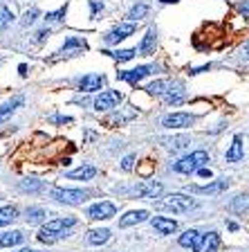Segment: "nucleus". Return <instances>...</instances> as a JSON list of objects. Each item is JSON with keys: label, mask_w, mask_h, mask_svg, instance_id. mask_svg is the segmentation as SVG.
<instances>
[{"label": "nucleus", "mask_w": 249, "mask_h": 252, "mask_svg": "<svg viewBox=\"0 0 249 252\" xmlns=\"http://www.w3.org/2000/svg\"><path fill=\"white\" fill-rule=\"evenodd\" d=\"M74 223H77V219H74V216L50 220V223H47V225H43L41 232H38V241H41V243H54L56 239H61V236L68 234V227H72Z\"/></svg>", "instance_id": "f257e3e1"}, {"label": "nucleus", "mask_w": 249, "mask_h": 252, "mask_svg": "<svg viewBox=\"0 0 249 252\" xmlns=\"http://www.w3.org/2000/svg\"><path fill=\"white\" fill-rule=\"evenodd\" d=\"M209 162V153L207 151H193L191 156H184L182 160L173 162V171L177 173H195Z\"/></svg>", "instance_id": "f03ea898"}, {"label": "nucleus", "mask_w": 249, "mask_h": 252, "mask_svg": "<svg viewBox=\"0 0 249 252\" xmlns=\"http://www.w3.org/2000/svg\"><path fill=\"white\" fill-rule=\"evenodd\" d=\"M160 207L177 212V214H184V212H191L193 207H195V200L189 198V196H184V194H171L166 200H162Z\"/></svg>", "instance_id": "7ed1b4c3"}, {"label": "nucleus", "mask_w": 249, "mask_h": 252, "mask_svg": "<svg viewBox=\"0 0 249 252\" xmlns=\"http://www.w3.org/2000/svg\"><path fill=\"white\" fill-rule=\"evenodd\" d=\"M52 198L65 205H81L88 200V191H81V189H52Z\"/></svg>", "instance_id": "20e7f679"}, {"label": "nucleus", "mask_w": 249, "mask_h": 252, "mask_svg": "<svg viewBox=\"0 0 249 252\" xmlns=\"http://www.w3.org/2000/svg\"><path fill=\"white\" fill-rule=\"evenodd\" d=\"M124 99V94L119 93V90H106V93H101L94 99V108L99 110V113H104V110H112L114 106H119V101Z\"/></svg>", "instance_id": "39448f33"}, {"label": "nucleus", "mask_w": 249, "mask_h": 252, "mask_svg": "<svg viewBox=\"0 0 249 252\" xmlns=\"http://www.w3.org/2000/svg\"><path fill=\"white\" fill-rule=\"evenodd\" d=\"M162 191H164V185L157 183V180H141V183L135 187V194L139 196V198H146V200H155Z\"/></svg>", "instance_id": "423d86ee"}, {"label": "nucleus", "mask_w": 249, "mask_h": 252, "mask_svg": "<svg viewBox=\"0 0 249 252\" xmlns=\"http://www.w3.org/2000/svg\"><path fill=\"white\" fill-rule=\"evenodd\" d=\"M151 72H155V65H139V68H135V70L117 72V77H119L121 81H128V84H137V81H141V79L148 77Z\"/></svg>", "instance_id": "0eeeda50"}, {"label": "nucleus", "mask_w": 249, "mask_h": 252, "mask_svg": "<svg viewBox=\"0 0 249 252\" xmlns=\"http://www.w3.org/2000/svg\"><path fill=\"white\" fill-rule=\"evenodd\" d=\"M114 205L112 203H108V200H104V203H97V205H92L88 210V216L92 220H108V219H112L114 216Z\"/></svg>", "instance_id": "6e6552de"}, {"label": "nucleus", "mask_w": 249, "mask_h": 252, "mask_svg": "<svg viewBox=\"0 0 249 252\" xmlns=\"http://www.w3.org/2000/svg\"><path fill=\"white\" fill-rule=\"evenodd\" d=\"M193 115H189V113H173V115H166L164 120H162V126H166V128H187V126L193 124Z\"/></svg>", "instance_id": "1a4fd4ad"}, {"label": "nucleus", "mask_w": 249, "mask_h": 252, "mask_svg": "<svg viewBox=\"0 0 249 252\" xmlns=\"http://www.w3.org/2000/svg\"><path fill=\"white\" fill-rule=\"evenodd\" d=\"M133 32H135V23H124V25L114 27L112 32H108L104 38H106V43H108V45H114V43H119V41H124V38H128Z\"/></svg>", "instance_id": "9d476101"}, {"label": "nucleus", "mask_w": 249, "mask_h": 252, "mask_svg": "<svg viewBox=\"0 0 249 252\" xmlns=\"http://www.w3.org/2000/svg\"><path fill=\"white\" fill-rule=\"evenodd\" d=\"M220 246V236L218 232H207V234L200 236V241H197V246L193 248L195 252H216Z\"/></svg>", "instance_id": "9b49d317"}, {"label": "nucleus", "mask_w": 249, "mask_h": 252, "mask_svg": "<svg viewBox=\"0 0 249 252\" xmlns=\"http://www.w3.org/2000/svg\"><path fill=\"white\" fill-rule=\"evenodd\" d=\"M106 86V77L104 74H85V77L79 81V88L83 93H94V90H101Z\"/></svg>", "instance_id": "f8f14e48"}, {"label": "nucleus", "mask_w": 249, "mask_h": 252, "mask_svg": "<svg viewBox=\"0 0 249 252\" xmlns=\"http://www.w3.org/2000/svg\"><path fill=\"white\" fill-rule=\"evenodd\" d=\"M148 212L146 210H135V212H128L126 216H121L119 219V227H130V225H137V223H144V220H148Z\"/></svg>", "instance_id": "ddd939ff"}, {"label": "nucleus", "mask_w": 249, "mask_h": 252, "mask_svg": "<svg viewBox=\"0 0 249 252\" xmlns=\"http://www.w3.org/2000/svg\"><path fill=\"white\" fill-rule=\"evenodd\" d=\"M153 227H155L160 234H173V232L177 230V223L173 219H166V216H155V219L151 220Z\"/></svg>", "instance_id": "4468645a"}, {"label": "nucleus", "mask_w": 249, "mask_h": 252, "mask_svg": "<svg viewBox=\"0 0 249 252\" xmlns=\"http://www.w3.org/2000/svg\"><path fill=\"white\" fill-rule=\"evenodd\" d=\"M164 101H166V104H173V106L182 104V101H184V86H182V84H173L171 88L164 93Z\"/></svg>", "instance_id": "2eb2a0df"}, {"label": "nucleus", "mask_w": 249, "mask_h": 252, "mask_svg": "<svg viewBox=\"0 0 249 252\" xmlns=\"http://www.w3.org/2000/svg\"><path fill=\"white\" fill-rule=\"evenodd\" d=\"M85 47H88V43L83 41V38H79V36H70L68 41L63 43L61 52H63V54H79V52H83Z\"/></svg>", "instance_id": "dca6fc26"}, {"label": "nucleus", "mask_w": 249, "mask_h": 252, "mask_svg": "<svg viewBox=\"0 0 249 252\" xmlns=\"http://www.w3.org/2000/svg\"><path fill=\"white\" fill-rule=\"evenodd\" d=\"M155 43H157L155 30H148V32H146V36H144V41H141V45H139V54H141V57H151V54L155 52Z\"/></svg>", "instance_id": "f3484780"}, {"label": "nucleus", "mask_w": 249, "mask_h": 252, "mask_svg": "<svg viewBox=\"0 0 249 252\" xmlns=\"http://www.w3.org/2000/svg\"><path fill=\"white\" fill-rule=\"evenodd\" d=\"M243 156H245L243 137L236 135L234 142H231V147H229V151H227V162H238V160H243Z\"/></svg>", "instance_id": "a211bd4d"}, {"label": "nucleus", "mask_w": 249, "mask_h": 252, "mask_svg": "<svg viewBox=\"0 0 249 252\" xmlns=\"http://www.w3.org/2000/svg\"><path fill=\"white\" fill-rule=\"evenodd\" d=\"M23 101H25V99H23L21 94H18V97H14V99L5 101V104L0 106V124H2V122H5L7 117H9L16 108H21V106H23Z\"/></svg>", "instance_id": "6ab92c4d"}, {"label": "nucleus", "mask_w": 249, "mask_h": 252, "mask_svg": "<svg viewBox=\"0 0 249 252\" xmlns=\"http://www.w3.org/2000/svg\"><path fill=\"white\" fill-rule=\"evenodd\" d=\"M94 176H97V169H94L92 164L79 167V169H74V171H70V173H68V178H70V180H90V178H94Z\"/></svg>", "instance_id": "aec40b11"}, {"label": "nucleus", "mask_w": 249, "mask_h": 252, "mask_svg": "<svg viewBox=\"0 0 249 252\" xmlns=\"http://www.w3.org/2000/svg\"><path fill=\"white\" fill-rule=\"evenodd\" d=\"M108 239H110V230H106V227L88 232V243H92V246H104V243H108Z\"/></svg>", "instance_id": "412c9836"}, {"label": "nucleus", "mask_w": 249, "mask_h": 252, "mask_svg": "<svg viewBox=\"0 0 249 252\" xmlns=\"http://www.w3.org/2000/svg\"><path fill=\"white\" fill-rule=\"evenodd\" d=\"M227 187H229L227 180H216V183H209L204 187H195V191H200V194H222Z\"/></svg>", "instance_id": "4be33fe9"}, {"label": "nucleus", "mask_w": 249, "mask_h": 252, "mask_svg": "<svg viewBox=\"0 0 249 252\" xmlns=\"http://www.w3.org/2000/svg\"><path fill=\"white\" fill-rule=\"evenodd\" d=\"M23 232H7V234H0V248H9V246H18V243H23Z\"/></svg>", "instance_id": "5701e85b"}, {"label": "nucleus", "mask_w": 249, "mask_h": 252, "mask_svg": "<svg viewBox=\"0 0 249 252\" xmlns=\"http://www.w3.org/2000/svg\"><path fill=\"white\" fill-rule=\"evenodd\" d=\"M247 207H249V194H238L236 198H231V203H229V210L236 212V214H243Z\"/></svg>", "instance_id": "b1692460"}, {"label": "nucleus", "mask_w": 249, "mask_h": 252, "mask_svg": "<svg viewBox=\"0 0 249 252\" xmlns=\"http://www.w3.org/2000/svg\"><path fill=\"white\" fill-rule=\"evenodd\" d=\"M200 236H202V234H200L197 230H187L184 234L180 236V246L182 248H195L197 241H200Z\"/></svg>", "instance_id": "393cba45"}, {"label": "nucleus", "mask_w": 249, "mask_h": 252, "mask_svg": "<svg viewBox=\"0 0 249 252\" xmlns=\"http://www.w3.org/2000/svg\"><path fill=\"white\" fill-rule=\"evenodd\" d=\"M16 216H18V210H16V207H11V205L2 207V210H0V227L9 225L11 220H16Z\"/></svg>", "instance_id": "a878e982"}, {"label": "nucleus", "mask_w": 249, "mask_h": 252, "mask_svg": "<svg viewBox=\"0 0 249 252\" xmlns=\"http://www.w3.org/2000/svg\"><path fill=\"white\" fill-rule=\"evenodd\" d=\"M43 219H45V210H41V207H29V210H27V223H29V225L43 223Z\"/></svg>", "instance_id": "bb28decb"}, {"label": "nucleus", "mask_w": 249, "mask_h": 252, "mask_svg": "<svg viewBox=\"0 0 249 252\" xmlns=\"http://www.w3.org/2000/svg\"><path fill=\"white\" fill-rule=\"evenodd\" d=\"M146 14H148V5H146V2H139V5H135L133 9L128 11V18L135 23V21H141Z\"/></svg>", "instance_id": "cd10ccee"}, {"label": "nucleus", "mask_w": 249, "mask_h": 252, "mask_svg": "<svg viewBox=\"0 0 249 252\" xmlns=\"http://www.w3.org/2000/svg\"><path fill=\"white\" fill-rule=\"evenodd\" d=\"M162 142H164V144H166L168 149H173V151H180V149H187V147H189V142H191V140L182 135V137H173V140H162Z\"/></svg>", "instance_id": "c85d7f7f"}, {"label": "nucleus", "mask_w": 249, "mask_h": 252, "mask_svg": "<svg viewBox=\"0 0 249 252\" xmlns=\"http://www.w3.org/2000/svg\"><path fill=\"white\" fill-rule=\"evenodd\" d=\"M101 54H110L117 61H130L137 54V50H117V52H101Z\"/></svg>", "instance_id": "c756f323"}, {"label": "nucleus", "mask_w": 249, "mask_h": 252, "mask_svg": "<svg viewBox=\"0 0 249 252\" xmlns=\"http://www.w3.org/2000/svg\"><path fill=\"white\" fill-rule=\"evenodd\" d=\"M164 88H166L164 81H153V84L146 86V93H148V94H164L166 93Z\"/></svg>", "instance_id": "7c9ffc66"}, {"label": "nucleus", "mask_w": 249, "mask_h": 252, "mask_svg": "<svg viewBox=\"0 0 249 252\" xmlns=\"http://www.w3.org/2000/svg\"><path fill=\"white\" fill-rule=\"evenodd\" d=\"M41 187H43L41 180H23V183H21L23 191H38Z\"/></svg>", "instance_id": "2f4dec72"}, {"label": "nucleus", "mask_w": 249, "mask_h": 252, "mask_svg": "<svg viewBox=\"0 0 249 252\" xmlns=\"http://www.w3.org/2000/svg\"><path fill=\"white\" fill-rule=\"evenodd\" d=\"M65 7H61V9H56V11H47L45 14V21H50V23H56V21H61L63 16H65Z\"/></svg>", "instance_id": "473e14b6"}, {"label": "nucleus", "mask_w": 249, "mask_h": 252, "mask_svg": "<svg viewBox=\"0 0 249 252\" xmlns=\"http://www.w3.org/2000/svg\"><path fill=\"white\" fill-rule=\"evenodd\" d=\"M11 18H14V16H11V11L7 9V7H0V30L9 25Z\"/></svg>", "instance_id": "72a5a7b5"}, {"label": "nucleus", "mask_w": 249, "mask_h": 252, "mask_svg": "<svg viewBox=\"0 0 249 252\" xmlns=\"http://www.w3.org/2000/svg\"><path fill=\"white\" fill-rule=\"evenodd\" d=\"M36 18H38V9L34 7V9H29V11L25 14V21H23V23H25V25H31V23L36 21Z\"/></svg>", "instance_id": "f704fd0d"}, {"label": "nucleus", "mask_w": 249, "mask_h": 252, "mask_svg": "<svg viewBox=\"0 0 249 252\" xmlns=\"http://www.w3.org/2000/svg\"><path fill=\"white\" fill-rule=\"evenodd\" d=\"M133 162H135V158H133V156H126L124 162H121V167H124L126 171H130V169H133Z\"/></svg>", "instance_id": "c9c22d12"}, {"label": "nucleus", "mask_w": 249, "mask_h": 252, "mask_svg": "<svg viewBox=\"0 0 249 252\" xmlns=\"http://www.w3.org/2000/svg\"><path fill=\"white\" fill-rule=\"evenodd\" d=\"M238 9H240V14H243V16H249V0H245V2H240V5H238Z\"/></svg>", "instance_id": "e433bc0d"}, {"label": "nucleus", "mask_w": 249, "mask_h": 252, "mask_svg": "<svg viewBox=\"0 0 249 252\" xmlns=\"http://www.w3.org/2000/svg\"><path fill=\"white\" fill-rule=\"evenodd\" d=\"M45 36H50V30H41V32H38V34H36V41L38 43L45 41Z\"/></svg>", "instance_id": "4c0bfd02"}, {"label": "nucleus", "mask_w": 249, "mask_h": 252, "mask_svg": "<svg viewBox=\"0 0 249 252\" xmlns=\"http://www.w3.org/2000/svg\"><path fill=\"white\" fill-rule=\"evenodd\" d=\"M197 173H200L202 178H211V169H207V167H202V169H200V171H197Z\"/></svg>", "instance_id": "58836bf2"}, {"label": "nucleus", "mask_w": 249, "mask_h": 252, "mask_svg": "<svg viewBox=\"0 0 249 252\" xmlns=\"http://www.w3.org/2000/svg\"><path fill=\"white\" fill-rule=\"evenodd\" d=\"M18 72H21L23 77H25V74H27V65H25V63H21V65H18Z\"/></svg>", "instance_id": "ea45409f"}, {"label": "nucleus", "mask_w": 249, "mask_h": 252, "mask_svg": "<svg viewBox=\"0 0 249 252\" xmlns=\"http://www.w3.org/2000/svg\"><path fill=\"white\" fill-rule=\"evenodd\" d=\"M227 227H229L231 232H236V230H238V223H234V220H231V223H227Z\"/></svg>", "instance_id": "a19ab883"}, {"label": "nucleus", "mask_w": 249, "mask_h": 252, "mask_svg": "<svg viewBox=\"0 0 249 252\" xmlns=\"http://www.w3.org/2000/svg\"><path fill=\"white\" fill-rule=\"evenodd\" d=\"M160 2H166V5H168V2H177V0H160Z\"/></svg>", "instance_id": "79ce46f5"}, {"label": "nucleus", "mask_w": 249, "mask_h": 252, "mask_svg": "<svg viewBox=\"0 0 249 252\" xmlns=\"http://www.w3.org/2000/svg\"><path fill=\"white\" fill-rule=\"evenodd\" d=\"M245 52H247V54H249V45H247V47H245Z\"/></svg>", "instance_id": "37998d69"}]
</instances>
